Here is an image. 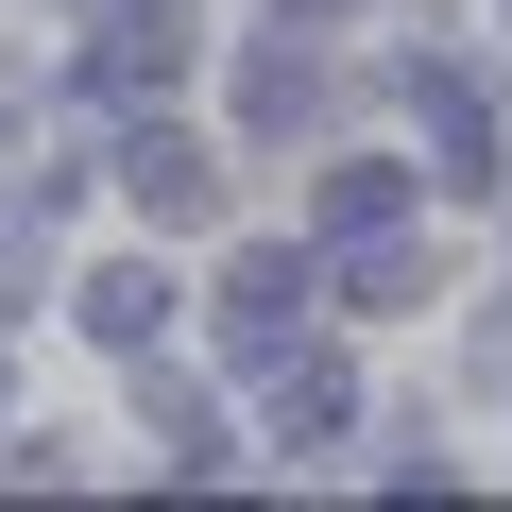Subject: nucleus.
<instances>
[{
    "label": "nucleus",
    "instance_id": "obj_1",
    "mask_svg": "<svg viewBox=\"0 0 512 512\" xmlns=\"http://www.w3.org/2000/svg\"><path fill=\"white\" fill-rule=\"evenodd\" d=\"M291 325H308V256H239V274H222V359L274 376V359H291Z\"/></svg>",
    "mask_w": 512,
    "mask_h": 512
},
{
    "label": "nucleus",
    "instance_id": "obj_2",
    "mask_svg": "<svg viewBox=\"0 0 512 512\" xmlns=\"http://www.w3.org/2000/svg\"><path fill=\"white\" fill-rule=\"evenodd\" d=\"M120 188H137L154 222H205V188H222V171H205V137H188V120H120Z\"/></svg>",
    "mask_w": 512,
    "mask_h": 512
},
{
    "label": "nucleus",
    "instance_id": "obj_3",
    "mask_svg": "<svg viewBox=\"0 0 512 512\" xmlns=\"http://www.w3.org/2000/svg\"><path fill=\"white\" fill-rule=\"evenodd\" d=\"M69 325H86L103 359H137V342L171 325V274H154V256H120V274H86V308H69Z\"/></svg>",
    "mask_w": 512,
    "mask_h": 512
},
{
    "label": "nucleus",
    "instance_id": "obj_4",
    "mask_svg": "<svg viewBox=\"0 0 512 512\" xmlns=\"http://www.w3.org/2000/svg\"><path fill=\"white\" fill-rule=\"evenodd\" d=\"M325 222H342V239H410V171H393V154L325 171Z\"/></svg>",
    "mask_w": 512,
    "mask_h": 512
},
{
    "label": "nucleus",
    "instance_id": "obj_5",
    "mask_svg": "<svg viewBox=\"0 0 512 512\" xmlns=\"http://www.w3.org/2000/svg\"><path fill=\"white\" fill-rule=\"evenodd\" d=\"M274 427H291V444H342V376H325V359H308V376H274Z\"/></svg>",
    "mask_w": 512,
    "mask_h": 512
}]
</instances>
